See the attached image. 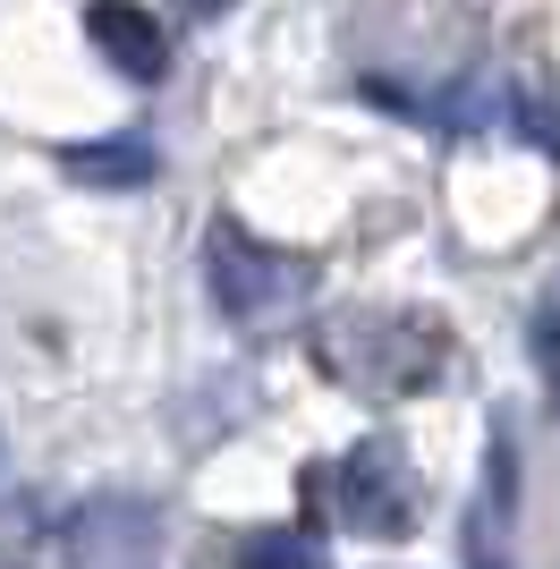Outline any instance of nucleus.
<instances>
[{
  "instance_id": "nucleus-8",
  "label": "nucleus",
  "mask_w": 560,
  "mask_h": 569,
  "mask_svg": "<svg viewBox=\"0 0 560 569\" xmlns=\"http://www.w3.org/2000/svg\"><path fill=\"white\" fill-rule=\"evenodd\" d=\"M467 569H510V561H501V545H492V510L467 519Z\"/></svg>"
},
{
  "instance_id": "nucleus-2",
  "label": "nucleus",
  "mask_w": 560,
  "mask_h": 569,
  "mask_svg": "<svg viewBox=\"0 0 560 569\" xmlns=\"http://www.w3.org/2000/svg\"><path fill=\"white\" fill-rule=\"evenodd\" d=\"M314 485L331 493V510L349 527H366V536H382V545H399L408 527H417V476H408V459H399V442H357L340 468H314Z\"/></svg>"
},
{
  "instance_id": "nucleus-4",
  "label": "nucleus",
  "mask_w": 560,
  "mask_h": 569,
  "mask_svg": "<svg viewBox=\"0 0 560 569\" xmlns=\"http://www.w3.org/2000/svg\"><path fill=\"white\" fill-rule=\"evenodd\" d=\"M86 34L119 77H137V86H162L170 77V34H162L153 9H137V0H86Z\"/></svg>"
},
{
  "instance_id": "nucleus-9",
  "label": "nucleus",
  "mask_w": 560,
  "mask_h": 569,
  "mask_svg": "<svg viewBox=\"0 0 560 569\" xmlns=\"http://www.w3.org/2000/svg\"><path fill=\"white\" fill-rule=\"evenodd\" d=\"M187 18H221V9H230V0H179Z\"/></svg>"
},
{
  "instance_id": "nucleus-6",
  "label": "nucleus",
  "mask_w": 560,
  "mask_h": 569,
  "mask_svg": "<svg viewBox=\"0 0 560 569\" xmlns=\"http://www.w3.org/2000/svg\"><path fill=\"white\" fill-rule=\"evenodd\" d=\"M230 569H331V545L323 527H256L230 552Z\"/></svg>"
},
{
  "instance_id": "nucleus-1",
  "label": "nucleus",
  "mask_w": 560,
  "mask_h": 569,
  "mask_svg": "<svg viewBox=\"0 0 560 569\" xmlns=\"http://www.w3.org/2000/svg\"><path fill=\"white\" fill-rule=\"evenodd\" d=\"M204 272H212V307L238 315V323L298 307L306 281H314V263H306V256H289V247H263V238H247L238 221H221V230L204 238Z\"/></svg>"
},
{
  "instance_id": "nucleus-3",
  "label": "nucleus",
  "mask_w": 560,
  "mask_h": 569,
  "mask_svg": "<svg viewBox=\"0 0 560 569\" xmlns=\"http://www.w3.org/2000/svg\"><path fill=\"white\" fill-rule=\"evenodd\" d=\"M69 561L77 569H153L162 561V510L137 493H93L69 519Z\"/></svg>"
},
{
  "instance_id": "nucleus-7",
  "label": "nucleus",
  "mask_w": 560,
  "mask_h": 569,
  "mask_svg": "<svg viewBox=\"0 0 560 569\" xmlns=\"http://www.w3.org/2000/svg\"><path fill=\"white\" fill-rule=\"evenodd\" d=\"M484 476H492V501H501V519H510V501H518V451H510V433H492Z\"/></svg>"
},
{
  "instance_id": "nucleus-5",
  "label": "nucleus",
  "mask_w": 560,
  "mask_h": 569,
  "mask_svg": "<svg viewBox=\"0 0 560 569\" xmlns=\"http://www.w3.org/2000/svg\"><path fill=\"white\" fill-rule=\"evenodd\" d=\"M153 162H162V153H153L144 128H119V137H102V144H69V153H60V170L86 179V188H144Z\"/></svg>"
}]
</instances>
